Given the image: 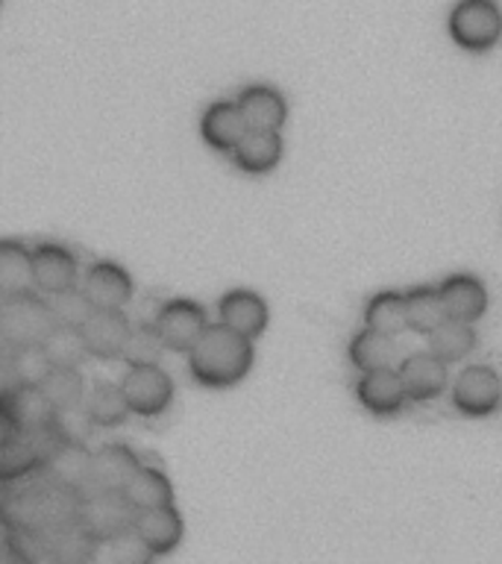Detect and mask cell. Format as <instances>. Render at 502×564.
<instances>
[{"label": "cell", "instance_id": "obj_1", "mask_svg": "<svg viewBox=\"0 0 502 564\" xmlns=\"http://www.w3.org/2000/svg\"><path fill=\"white\" fill-rule=\"evenodd\" d=\"M253 338L218 321L188 352V373L203 388H232L253 370Z\"/></svg>", "mask_w": 502, "mask_h": 564}, {"label": "cell", "instance_id": "obj_2", "mask_svg": "<svg viewBox=\"0 0 502 564\" xmlns=\"http://www.w3.org/2000/svg\"><path fill=\"white\" fill-rule=\"evenodd\" d=\"M53 326H56V317L51 312V300H44L39 289L3 294L0 333H3L7 350L18 344H42Z\"/></svg>", "mask_w": 502, "mask_h": 564}, {"label": "cell", "instance_id": "obj_3", "mask_svg": "<svg viewBox=\"0 0 502 564\" xmlns=\"http://www.w3.org/2000/svg\"><path fill=\"white\" fill-rule=\"evenodd\" d=\"M447 30L461 51L484 53L502 39V12L496 0H458L449 12Z\"/></svg>", "mask_w": 502, "mask_h": 564}, {"label": "cell", "instance_id": "obj_4", "mask_svg": "<svg viewBox=\"0 0 502 564\" xmlns=\"http://www.w3.org/2000/svg\"><path fill=\"white\" fill-rule=\"evenodd\" d=\"M135 514L139 511L132 509L123 491H86L79 497L77 523L97 544H106L109 538L135 527Z\"/></svg>", "mask_w": 502, "mask_h": 564}, {"label": "cell", "instance_id": "obj_5", "mask_svg": "<svg viewBox=\"0 0 502 564\" xmlns=\"http://www.w3.org/2000/svg\"><path fill=\"white\" fill-rule=\"evenodd\" d=\"M153 324H156L162 341L167 344V350L188 356L194 350V344L200 341L203 333L209 329V315L197 300L176 297L162 303Z\"/></svg>", "mask_w": 502, "mask_h": 564}, {"label": "cell", "instance_id": "obj_6", "mask_svg": "<svg viewBox=\"0 0 502 564\" xmlns=\"http://www.w3.org/2000/svg\"><path fill=\"white\" fill-rule=\"evenodd\" d=\"M121 388L130 400L132 414L156 417L174 400V382L159 365H130L121 379Z\"/></svg>", "mask_w": 502, "mask_h": 564}, {"label": "cell", "instance_id": "obj_7", "mask_svg": "<svg viewBox=\"0 0 502 564\" xmlns=\"http://www.w3.org/2000/svg\"><path fill=\"white\" fill-rule=\"evenodd\" d=\"M500 379L488 365H470L452 382V405L465 417H488L500 409Z\"/></svg>", "mask_w": 502, "mask_h": 564}, {"label": "cell", "instance_id": "obj_8", "mask_svg": "<svg viewBox=\"0 0 502 564\" xmlns=\"http://www.w3.org/2000/svg\"><path fill=\"white\" fill-rule=\"evenodd\" d=\"M53 409L51 397L44 394L42 386H12L3 388L0 394V417L18 432H39L51 426Z\"/></svg>", "mask_w": 502, "mask_h": 564}, {"label": "cell", "instance_id": "obj_9", "mask_svg": "<svg viewBox=\"0 0 502 564\" xmlns=\"http://www.w3.org/2000/svg\"><path fill=\"white\" fill-rule=\"evenodd\" d=\"M356 400H359L370 414L376 417H391L412 403V397L405 391V382L400 377V368L364 370L356 382Z\"/></svg>", "mask_w": 502, "mask_h": 564}, {"label": "cell", "instance_id": "obj_10", "mask_svg": "<svg viewBox=\"0 0 502 564\" xmlns=\"http://www.w3.org/2000/svg\"><path fill=\"white\" fill-rule=\"evenodd\" d=\"M77 285V259L68 247L56 241H42L33 247V289L42 294H59Z\"/></svg>", "mask_w": 502, "mask_h": 564}, {"label": "cell", "instance_id": "obj_11", "mask_svg": "<svg viewBox=\"0 0 502 564\" xmlns=\"http://www.w3.org/2000/svg\"><path fill=\"white\" fill-rule=\"evenodd\" d=\"M130 333L132 324L130 317L123 315V308H95L83 324L88 352L95 359H121Z\"/></svg>", "mask_w": 502, "mask_h": 564}, {"label": "cell", "instance_id": "obj_12", "mask_svg": "<svg viewBox=\"0 0 502 564\" xmlns=\"http://www.w3.org/2000/svg\"><path fill=\"white\" fill-rule=\"evenodd\" d=\"M135 532H139L141 544L148 546V553L159 558V555L174 553L179 546L185 535V520L174 502H167V506L139 511L135 514Z\"/></svg>", "mask_w": 502, "mask_h": 564}, {"label": "cell", "instance_id": "obj_13", "mask_svg": "<svg viewBox=\"0 0 502 564\" xmlns=\"http://www.w3.org/2000/svg\"><path fill=\"white\" fill-rule=\"evenodd\" d=\"M268 303L262 294L250 289H232L218 300V321L227 324L229 329L247 335V338H259L268 329Z\"/></svg>", "mask_w": 502, "mask_h": 564}, {"label": "cell", "instance_id": "obj_14", "mask_svg": "<svg viewBox=\"0 0 502 564\" xmlns=\"http://www.w3.org/2000/svg\"><path fill=\"white\" fill-rule=\"evenodd\" d=\"M447 361L438 359L435 352H412L400 361V377L405 382V391L412 403H429L447 388Z\"/></svg>", "mask_w": 502, "mask_h": 564}, {"label": "cell", "instance_id": "obj_15", "mask_svg": "<svg viewBox=\"0 0 502 564\" xmlns=\"http://www.w3.org/2000/svg\"><path fill=\"white\" fill-rule=\"evenodd\" d=\"M79 289L86 291L95 308H123L132 300V276L114 262H95L86 271Z\"/></svg>", "mask_w": 502, "mask_h": 564}, {"label": "cell", "instance_id": "obj_16", "mask_svg": "<svg viewBox=\"0 0 502 564\" xmlns=\"http://www.w3.org/2000/svg\"><path fill=\"white\" fill-rule=\"evenodd\" d=\"M236 100L250 130H282L288 121V104L280 88L255 83V86L241 88Z\"/></svg>", "mask_w": 502, "mask_h": 564}, {"label": "cell", "instance_id": "obj_17", "mask_svg": "<svg viewBox=\"0 0 502 564\" xmlns=\"http://www.w3.org/2000/svg\"><path fill=\"white\" fill-rule=\"evenodd\" d=\"M139 467L141 458L127 444H118V441L103 444L91 462V488L88 491H123Z\"/></svg>", "mask_w": 502, "mask_h": 564}, {"label": "cell", "instance_id": "obj_18", "mask_svg": "<svg viewBox=\"0 0 502 564\" xmlns=\"http://www.w3.org/2000/svg\"><path fill=\"white\" fill-rule=\"evenodd\" d=\"M285 144H282L280 130H247L244 139L238 141V148L229 153L232 165L244 174H271L273 167L282 162Z\"/></svg>", "mask_w": 502, "mask_h": 564}, {"label": "cell", "instance_id": "obj_19", "mask_svg": "<svg viewBox=\"0 0 502 564\" xmlns=\"http://www.w3.org/2000/svg\"><path fill=\"white\" fill-rule=\"evenodd\" d=\"M247 130L250 127H247L244 115L238 109V100H218L200 118L203 141L218 153H232L238 148V141L244 139Z\"/></svg>", "mask_w": 502, "mask_h": 564}, {"label": "cell", "instance_id": "obj_20", "mask_svg": "<svg viewBox=\"0 0 502 564\" xmlns=\"http://www.w3.org/2000/svg\"><path fill=\"white\" fill-rule=\"evenodd\" d=\"M440 300L447 308V317L470 321L476 324L488 312V289L473 273H452L440 282Z\"/></svg>", "mask_w": 502, "mask_h": 564}, {"label": "cell", "instance_id": "obj_21", "mask_svg": "<svg viewBox=\"0 0 502 564\" xmlns=\"http://www.w3.org/2000/svg\"><path fill=\"white\" fill-rule=\"evenodd\" d=\"M91 462H95V453L86 444H59L47 458L44 470L53 485L86 494L91 488Z\"/></svg>", "mask_w": 502, "mask_h": 564}, {"label": "cell", "instance_id": "obj_22", "mask_svg": "<svg viewBox=\"0 0 502 564\" xmlns=\"http://www.w3.org/2000/svg\"><path fill=\"white\" fill-rule=\"evenodd\" d=\"M347 359H350L352 368H359L361 373H364V370L394 368V359H396L394 335L376 333V329L364 326V329L352 335L350 344H347Z\"/></svg>", "mask_w": 502, "mask_h": 564}, {"label": "cell", "instance_id": "obj_23", "mask_svg": "<svg viewBox=\"0 0 502 564\" xmlns=\"http://www.w3.org/2000/svg\"><path fill=\"white\" fill-rule=\"evenodd\" d=\"M123 497L130 500V506L135 511L156 509V506H167L174 502V485L167 479V474L162 467L141 465L135 470L127 488H123Z\"/></svg>", "mask_w": 502, "mask_h": 564}, {"label": "cell", "instance_id": "obj_24", "mask_svg": "<svg viewBox=\"0 0 502 564\" xmlns=\"http://www.w3.org/2000/svg\"><path fill=\"white\" fill-rule=\"evenodd\" d=\"M429 350L444 359L447 365H456L476 347V329L470 321H458V317H444L429 335Z\"/></svg>", "mask_w": 502, "mask_h": 564}, {"label": "cell", "instance_id": "obj_25", "mask_svg": "<svg viewBox=\"0 0 502 564\" xmlns=\"http://www.w3.org/2000/svg\"><path fill=\"white\" fill-rule=\"evenodd\" d=\"M83 403H86L88 414L95 417L97 426H103V430H109V426H121V423H127V417L132 414L130 400L123 394V388L112 386V382H95V386L86 391V400H83Z\"/></svg>", "mask_w": 502, "mask_h": 564}, {"label": "cell", "instance_id": "obj_26", "mask_svg": "<svg viewBox=\"0 0 502 564\" xmlns=\"http://www.w3.org/2000/svg\"><path fill=\"white\" fill-rule=\"evenodd\" d=\"M364 326L385 335H400L408 329V312H405V294L400 291H379L364 306Z\"/></svg>", "mask_w": 502, "mask_h": 564}, {"label": "cell", "instance_id": "obj_27", "mask_svg": "<svg viewBox=\"0 0 502 564\" xmlns=\"http://www.w3.org/2000/svg\"><path fill=\"white\" fill-rule=\"evenodd\" d=\"M42 347L47 352V359L53 361V368H79L91 356L86 335H83V326L56 324L51 335L42 341Z\"/></svg>", "mask_w": 502, "mask_h": 564}, {"label": "cell", "instance_id": "obj_28", "mask_svg": "<svg viewBox=\"0 0 502 564\" xmlns=\"http://www.w3.org/2000/svg\"><path fill=\"white\" fill-rule=\"evenodd\" d=\"M30 285H33V247L7 238L0 245V289L3 294H15V291H26Z\"/></svg>", "mask_w": 502, "mask_h": 564}, {"label": "cell", "instance_id": "obj_29", "mask_svg": "<svg viewBox=\"0 0 502 564\" xmlns=\"http://www.w3.org/2000/svg\"><path fill=\"white\" fill-rule=\"evenodd\" d=\"M405 312H408V329L421 335H429L447 317L440 289L435 285H417L405 291Z\"/></svg>", "mask_w": 502, "mask_h": 564}, {"label": "cell", "instance_id": "obj_30", "mask_svg": "<svg viewBox=\"0 0 502 564\" xmlns=\"http://www.w3.org/2000/svg\"><path fill=\"white\" fill-rule=\"evenodd\" d=\"M9 377L18 386H44V379L51 377L53 361L47 359L42 344H18L9 347Z\"/></svg>", "mask_w": 502, "mask_h": 564}, {"label": "cell", "instance_id": "obj_31", "mask_svg": "<svg viewBox=\"0 0 502 564\" xmlns=\"http://www.w3.org/2000/svg\"><path fill=\"white\" fill-rule=\"evenodd\" d=\"M95 417L88 414L86 403H70V405H56L53 409L51 426L53 438L59 444H86L95 432Z\"/></svg>", "mask_w": 502, "mask_h": 564}, {"label": "cell", "instance_id": "obj_32", "mask_svg": "<svg viewBox=\"0 0 502 564\" xmlns=\"http://www.w3.org/2000/svg\"><path fill=\"white\" fill-rule=\"evenodd\" d=\"M165 350L167 344L162 341L156 324H139L132 326L121 359L127 361V368H130V365H159V359L165 356Z\"/></svg>", "mask_w": 502, "mask_h": 564}, {"label": "cell", "instance_id": "obj_33", "mask_svg": "<svg viewBox=\"0 0 502 564\" xmlns=\"http://www.w3.org/2000/svg\"><path fill=\"white\" fill-rule=\"evenodd\" d=\"M44 394L51 397L53 405H70L86 400V379L79 368H53L51 377L44 379Z\"/></svg>", "mask_w": 502, "mask_h": 564}, {"label": "cell", "instance_id": "obj_34", "mask_svg": "<svg viewBox=\"0 0 502 564\" xmlns=\"http://www.w3.org/2000/svg\"><path fill=\"white\" fill-rule=\"evenodd\" d=\"M51 312L56 317V324L65 326H83L91 317L95 306H91V300L86 297V291L83 289H65L59 294H51Z\"/></svg>", "mask_w": 502, "mask_h": 564}]
</instances>
